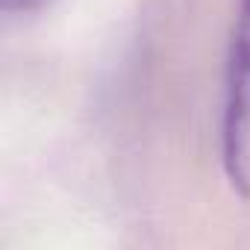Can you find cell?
<instances>
[{"mask_svg":"<svg viewBox=\"0 0 250 250\" xmlns=\"http://www.w3.org/2000/svg\"><path fill=\"white\" fill-rule=\"evenodd\" d=\"M221 165L232 191L250 203V0H238L227 47Z\"/></svg>","mask_w":250,"mask_h":250,"instance_id":"cell-1","label":"cell"},{"mask_svg":"<svg viewBox=\"0 0 250 250\" xmlns=\"http://www.w3.org/2000/svg\"><path fill=\"white\" fill-rule=\"evenodd\" d=\"M44 3V0H0V6H3V12L15 15V12H33Z\"/></svg>","mask_w":250,"mask_h":250,"instance_id":"cell-2","label":"cell"}]
</instances>
